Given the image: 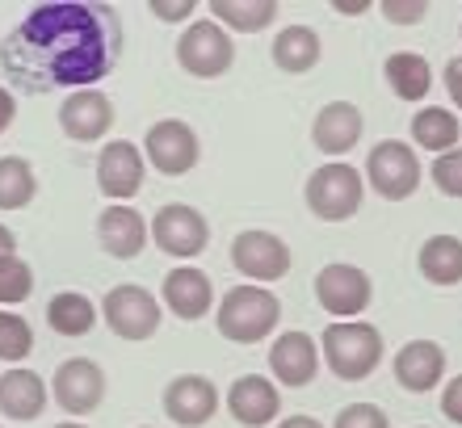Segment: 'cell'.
I'll return each instance as SVG.
<instances>
[{
    "label": "cell",
    "instance_id": "5",
    "mask_svg": "<svg viewBox=\"0 0 462 428\" xmlns=\"http://www.w3.org/2000/svg\"><path fill=\"white\" fill-rule=\"evenodd\" d=\"M101 319L106 328L118 336V341H152L164 323V306L156 303V294L143 290V286H114L106 298H101Z\"/></svg>",
    "mask_w": 462,
    "mask_h": 428
},
{
    "label": "cell",
    "instance_id": "12",
    "mask_svg": "<svg viewBox=\"0 0 462 428\" xmlns=\"http://www.w3.org/2000/svg\"><path fill=\"white\" fill-rule=\"evenodd\" d=\"M374 298V286H370V273L357 269V265H324L316 273V303L337 319H353L362 315Z\"/></svg>",
    "mask_w": 462,
    "mask_h": 428
},
{
    "label": "cell",
    "instance_id": "40",
    "mask_svg": "<svg viewBox=\"0 0 462 428\" xmlns=\"http://www.w3.org/2000/svg\"><path fill=\"white\" fill-rule=\"evenodd\" d=\"M273 428H324L316 416H291V420H278Z\"/></svg>",
    "mask_w": 462,
    "mask_h": 428
},
{
    "label": "cell",
    "instance_id": "11",
    "mask_svg": "<svg viewBox=\"0 0 462 428\" xmlns=\"http://www.w3.org/2000/svg\"><path fill=\"white\" fill-rule=\"evenodd\" d=\"M51 395L55 404L68 412V416H93L101 404H106V369L88 357H68L60 369H55V382H51Z\"/></svg>",
    "mask_w": 462,
    "mask_h": 428
},
{
    "label": "cell",
    "instance_id": "7",
    "mask_svg": "<svg viewBox=\"0 0 462 428\" xmlns=\"http://www.w3.org/2000/svg\"><path fill=\"white\" fill-rule=\"evenodd\" d=\"M177 63H181V72L198 76V80H215V76L231 72L236 42H231V34L219 22L207 17V22H194L177 38Z\"/></svg>",
    "mask_w": 462,
    "mask_h": 428
},
{
    "label": "cell",
    "instance_id": "8",
    "mask_svg": "<svg viewBox=\"0 0 462 428\" xmlns=\"http://www.w3.org/2000/svg\"><path fill=\"white\" fill-rule=\"evenodd\" d=\"M143 156L147 164L164 177H185L189 168H198L202 159V143H198V131L181 118H160V123L147 126L143 135Z\"/></svg>",
    "mask_w": 462,
    "mask_h": 428
},
{
    "label": "cell",
    "instance_id": "41",
    "mask_svg": "<svg viewBox=\"0 0 462 428\" xmlns=\"http://www.w3.org/2000/svg\"><path fill=\"white\" fill-rule=\"evenodd\" d=\"M337 9L341 13H365L370 5H365V0H337Z\"/></svg>",
    "mask_w": 462,
    "mask_h": 428
},
{
    "label": "cell",
    "instance_id": "20",
    "mask_svg": "<svg viewBox=\"0 0 462 428\" xmlns=\"http://www.w3.org/2000/svg\"><path fill=\"white\" fill-rule=\"evenodd\" d=\"M152 240V227L134 206H106L97 219V244L114 260H134Z\"/></svg>",
    "mask_w": 462,
    "mask_h": 428
},
{
    "label": "cell",
    "instance_id": "10",
    "mask_svg": "<svg viewBox=\"0 0 462 428\" xmlns=\"http://www.w3.org/2000/svg\"><path fill=\"white\" fill-rule=\"evenodd\" d=\"M152 240L160 252H169L177 260H194L202 248L210 244V223L202 219V210H194L189 202H169L156 210L152 219Z\"/></svg>",
    "mask_w": 462,
    "mask_h": 428
},
{
    "label": "cell",
    "instance_id": "43",
    "mask_svg": "<svg viewBox=\"0 0 462 428\" xmlns=\"http://www.w3.org/2000/svg\"><path fill=\"white\" fill-rule=\"evenodd\" d=\"M143 428H152V424H143Z\"/></svg>",
    "mask_w": 462,
    "mask_h": 428
},
{
    "label": "cell",
    "instance_id": "23",
    "mask_svg": "<svg viewBox=\"0 0 462 428\" xmlns=\"http://www.w3.org/2000/svg\"><path fill=\"white\" fill-rule=\"evenodd\" d=\"M47 323L55 336H68V341H80L88 332L101 323V311L88 294H76V290H63L55 294L47 303Z\"/></svg>",
    "mask_w": 462,
    "mask_h": 428
},
{
    "label": "cell",
    "instance_id": "26",
    "mask_svg": "<svg viewBox=\"0 0 462 428\" xmlns=\"http://www.w3.org/2000/svg\"><path fill=\"white\" fill-rule=\"evenodd\" d=\"M416 269L433 286H458L462 282V240L458 235H429L420 244Z\"/></svg>",
    "mask_w": 462,
    "mask_h": 428
},
{
    "label": "cell",
    "instance_id": "31",
    "mask_svg": "<svg viewBox=\"0 0 462 428\" xmlns=\"http://www.w3.org/2000/svg\"><path fill=\"white\" fill-rule=\"evenodd\" d=\"M30 294H34V269H30L22 257L0 260V311L25 303Z\"/></svg>",
    "mask_w": 462,
    "mask_h": 428
},
{
    "label": "cell",
    "instance_id": "21",
    "mask_svg": "<svg viewBox=\"0 0 462 428\" xmlns=\"http://www.w3.org/2000/svg\"><path fill=\"white\" fill-rule=\"evenodd\" d=\"M47 399H51V387L42 374H34V369L13 366L0 374V416L5 420L30 424V420H38L47 412Z\"/></svg>",
    "mask_w": 462,
    "mask_h": 428
},
{
    "label": "cell",
    "instance_id": "18",
    "mask_svg": "<svg viewBox=\"0 0 462 428\" xmlns=\"http://www.w3.org/2000/svg\"><path fill=\"white\" fill-rule=\"evenodd\" d=\"M160 298H164V306H169L177 319L194 323V319H202L210 306H215V286H210V278L202 269H194V265H177V269L164 273Z\"/></svg>",
    "mask_w": 462,
    "mask_h": 428
},
{
    "label": "cell",
    "instance_id": "34",
    "mask_svg": "<svg viewBox=\"0 0 462 428\" xmlns=\"http://www.w3.org/2000/svg\"><path fill=\"white\" fill-rule=\"evenodd\" d=\"M429 13L425 0H383V17L395 25H416Z\"/></svg>",
    "mask_w": 462,
    "mask_h": 428
},
{
    "label": "cell",
    "instance_id": "32",
    "mask_svg": "<svg viewBox=\"0 0 462 428\" xmlns=\"http://www.w3.org/2000/svg\"><path fill=\"white\" fill-rule=\"evenodd\" d=\"M429 177H433V185H438V194L462 197V147H454V151H446V156L433 159Z\"/></svg>",
    "mask_w": 462,
    "mask_h": 428
},
{
    "label": "cell",
    "instance_id": "37",
    "mask_svg": "<svg viewBox=\"0 0 462 428\" xmlns=\"http://www.w3.org/2000/svg\"><path fill=\"white\" fill-rule=\"evenodd\" d=\"M446 93H450V101L462 110V55H454V59L446 63Z\"/></svg>",
    "mask_w": 462,
    "mask_h": 428
},
{
    "label": "cell",
    "instance_id": "14",
    "mask_svg": "<svg viewBox=\"0 0 462 428\" xmlns=\"http://www.w3.org/2000/svg\"><path fill=\"white\" fill-rule=\"evenodd\" d=\"M219 412V387L207 374H177L164 387V416L181 428H202Z\"/></svg>",
    "mask_w": 462,
    "mask_h": 428
},
{
    "label": "cell",
    "instance_id": "28",
    "mask_svg": "<svg viewBox=\"0 0 462 428\" xmlns=\"http://www.w3.org/2000/svg\"><path fill=\"white\" fill-rule=\"evenodd\" d=\"M458 135H462V123L450 110H441V105H425V110L412 118V143L425 147V151L446 156V151L458 147Z\"/></svg>",
    "mask_w": 462,
    "mask_h": 428
},
{
    "label": "cell",
    "instance_id": "3",
    "mask_svg": "<svg viewBox=\"0 0 462 428\" xmlns=\"http://www.w3.org/2000/svg\"><path fill=\"white\" fill-rule=\"evenodd\" d=\"M324 361L341 382H362L383 366V332L365 319H337L324 328Z\"/></svg>",
    "mask_w": 462,
    "mask_h": 428
},
{
    "label": "cell",
    "instance_id": "9",
    "mask_svg": "<svg viewBox=\"0 0 462 428\" xmlns=\"http://www.w3.org/2000/svg\"><path fill=\"white\" fill-rule=\"evenodd\" d=\"M231 265L236 273H244L248 282H282L294 265L291 244L273 232H240L231 240Z\"/></svg>",
    "mask_w": 462,
    "mask_h": 428
},
{
    "label": "cell",
    "instance_id": "38",
    "mask_svg": "<svg viewBox=\"0 0 462 428\" xmlns=\"http://www.w3.org/2000/svg\"><path fill=\"white\" fill-rule=\"evenodd\" d=\"M13 118H17V97H13V88L0 85V135L13 126Z\"/></svg>",
    "mask_w": 462,
    "mask_h": 428
},
{
    "label": "cell",
    "instance_id": "15",
    "mask_svg": "<svg viewBox=\"0 0 462 428\" xmlns=\"http://www.w3.org/2000/svg\"><path fill=\"white\" fill-rule=\"evenodd\" d=\"M60 126H63V135L76 139V143H97V139L110 135V126H114V101L101 88L68 93L60 105Z\"/></svg>",
    "mask_w": 462,
    "mask_h": 428
},
{
    "label": "cell",
    "instance_id": "17",
    "mask_svg": "<svg viewBox=\"0 0 462 428\" xmlns=\"http://www.w3.org/2000/svg\"><path fill=\"white\" fill-rule=\"evenodd\" d=\"M269 369H273L278 387L303 391L319 374V344L307 332H282L273 341V349H269Z\"/></svg>",
    "mask_w": 462,
    "mask_h": 428
},
{
    "label": "cell",
    "instance_id": "2",
    "mask_svg": "<svg viewBox=\"0 0 462 428\" xmlns=\"http://www.w3.org/2000/svg\"><path fill=\"white\" fill-rule=\"evenodd\" d=\"M278 319H282V303L273 290H265V286H231L223 294L219 311H215V328L231 344H256L273 336Z\"/></svg>",
    "mask_w": 462,
    "mask_h": 428
},
{
    "label": "cell",
    "instance_id": "33",
    "mask_svg": "<svg viewBox=\"0 0 462 428\" xmlns=\"http://www.w3.org/2000/svg\"><path fill=\"white\" fill-rule=\"evenodd\" d=\"M332 428H391V420L378 404H349L337 412Z\"/></svg>",
    "mask_w": 462,
    "mask_h": 428
},
{
    "label": "cell",
    "instance_id": "30",
    "mask_svg": "<svg viewBox=\"0 0 462 428\" xmlns=\"http://www.w3.org/2000/svg\"><path fill=\"white\" fill-rule=\"evenodd\" d=\"M34 353V328H30V319H22L17 311H0V361H25V357Z\"/></svg>",
    "mask_w": 462,
    "mask_h": 428
},
{
    "label": "cell",
    "instance_id": "4",
    "mask_svg": "<svg viewBox=\"0 0 462 428\" xmlns=\"http://www.w3.org/2000/svg\"><path fill=\"white\" fill-rule=\"evenodd\" d=\"M307 210L324 223H345L362 210L365 197V177L345 159H332V164H319L311 177H307Z\"/></svg>",
    "mask_w": 462,
    "mask_h": 428
},
{
    "label": "cell",
    "instance_id": "39",
    "mask_svg": "<svg viewBox=\"0 0 462 428\" xmlns=\"http://www.w3.org/2000/svg\"><path fill=\"white\" fill-rule=\"evenodd\" d=\"M13 257H17V235L0 223V260H13Z\"/></svg>",
    "mask_w": 462,
    "mask_h": 428
},
{
    "label": "cell",
    "instance_id": "25",
    "mask_svg": "<svg viewBox=\"0 0 462 428\" xmlns=\"http://www.w3.org/2000/svg\"><path fill=\"white\" fill-rule=\"evenodd\" d=\"M383 76H387L391 93L400 101H425L429 88H433V68H429V59L416 55V50H395V55L383 63Z\"/></svg>",
    "mask_w": 462,
    "mask_h": 428
},
{
    "label": "cell",
    "instance_id": "1",
    "mask_svg": "<svg viewBox=\"0 0 462 428\" xmlns=\"http://www.w3.org/2000/svg\"><path fill=\"white\" fill-rule=\"evenodd\" d=\"M126 34L122 17L97 0L38 5L0 42V72L30 97L55 88H93L118 68Z\"/></svg>",
    "mask_w": 462,
    "mask_h": 428
},
{
    "label": "cell",
    "instance_id": "24",
    "mask_svg": "<svg viewBox=\"0 0 462 428\" xmlns=\"http://www.w3.org/2000/svg\"><path fill=\"white\" fill-rule=\"evenodd\" d=\"M324 55V42L311 25H286L278 38H273V63H278L286 76H303L311 72Z\"/></svg>",
    "mask_w": 462,
    "mask_h": 428
},
{
    "label": "cell",
    "instance_id": "29",
    "mask_svg": "<svg viewBox=\"0 0 462 428\" xmlns=\"http://www.w3.org/2000/svg\"><path fill=\"white\" fill-rule=\"evenodd\" d=\"M38 194L34 164L22 156H0V210H25Z\"/></svg>",
    "mask_w": 462,
    "mask_h": 428
},
{
    "label": "cell",
    "instance_id": "35",
    "mask_svg": "<svg viewBox=\"0 0 462 428\" xmlns=\"http://www.w3.org/2000/svg\"><path fill=\"white\" fill-rule=\"evenodd\" d=\"M441 416L462 424V374H454V378L441 387Z\"/></svg>",
    "mask_w": 462,
    "mask_h": 428
},
{
    "label": "cell",
    "instance_id": "13",
    "mask_svg": "<svg viewBox=\"0 0 462 428\" xmlns=\"http://www.w3.org/2000/svg\"><path fill=\"white\" fill-rule=\"evenodd\" d=\"M147 156L143 147L126 143V139H110L97 156V189L110 197V206H122L126 197H134L143 189Z\"/></svg>",
    "mask_w": 462,
    "mask_h": 428
},
{
    "label": "cell",
    "instance_id": "27",
    "mask_svg": "<svg viewBox=\"0 0 462 428\" xmlns=\"http://www.w3.org/2000/svg\"><path fill=\"white\" fill-rule=\"evenodd\" d=\"M210 17L236 34H261L273 25L278 5L273 0H210Z\"/></svg>",
    "mask_w": 462,
    "mask_h": 428
},
{
    "label": "cell",
    "instance_id": "16",
    "mask_svg": "<svg viewBox=\"0 0 462 428\" xmlns=\"http://www.w3.org/2000/svg\"><path fill=\"white\" fill-rule=\"evenodd\" d=\"M227 412L236 424L244 428H265L282 416V391L273 378L261 374H240L227 387Z\"/></svg>",
    "mask_w": 462,
    "mask_h": 428
},
{
    "label": "cell",
    "instance_id": "22",
    "mask_svg": "<svg viewBox=\"0 0 462 428\" xmlns=\"http://www.w3.org/2000/svg\"><path fill=\"white\" fill-rule=\"evenodd\" d=\"M362 131H365V118L353 101H328V105L316 114V123H311V143H316L324 156H345V151L357 147Z\"/></svg>",
    "mask_w": 462,
    "mask_h": 428
},
{
    "label": "cell",
    "instance_id": "42",
    "mask_svg": "<svg viewBox=\"0 0 462 428\" xmlns=\"http://www.w3.org/2000/svg\"><path fill=\"white\" fill-rule=\"evenodd\" d=\"M55 428H88V424H80V420H63V424H55Z\"/></svg>",
    "mask_w": 462,
    "mask_h": 428
},
{
    "label": "cell",
    "instance_id": "6",
    "mask_svg": "<svg viewBox=\"0 0 462 428\" xmlns=\"http://www.w3.org/2000/svg\"><path fill=\"white\" fill-rule=\"evenodd\" d=\"M365 185L387 202H408L420 189V159L403 139H383L365 156Z\"/></svg>",
    "mask_w": 462,
    "mask_h": 428
},
{
    "label": "cell",
    "instance_id": "36",
    "mask_svg": "<svg viewBox=\"0 0 462 428\" xmlns=\"http://www.w3.org/2000/svg\"><path fill=\"white\" fill-rule=\"evenodd\" d=\"M147 9L160 22H185V17H194V0H152Z\"/></svg>",
    "mask_w": 462,
    "mask_h": 428
},
{
    "label": "cell",
    "instance_id": "19",
    "mask_svg": "<svg viewBox=\"0 0 462 428\" xmlns=\"http://www.w3.org/2000/svg\"><path fill=\"white\" fill-rule=\"evenodd\" d=\"M391 369H395V382L403 391L425 395L433 387H441V378H446V349L438 341H408L395 353Z\"/></svg>",
    "mask_w": 462,
    "mask_h": 428
}]
</instances>
